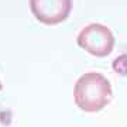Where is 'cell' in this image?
I'll use <instances>...</instances> for the list:
<instances>
[{
  "label": "cell",
  "mask_w": 127,
  "mask_h": 127,
  "mask_svg": "<svg viewBox=\"0 0 127 127\" xmlns=\"http://www.w3.org/2000/svg\"><path fill=\"white\" fill-rule=\"evenodd\" d=\"M113 96L107 78L99 72L83 73L75 83V104L86 113H96L110 103Z\"/></svg>",
  "instance_id": "cell-1"
},
{
  "label": "cell",
  "mask_w": 127,
  "mask_h": 127,
  "mask_svg": "<svg viewBox=\"0 0 127 127\" xmlns=\"http://www.w3.org/2000/svg\"><path fill=\"white\" fill-rule=\"evenodd\" d=\"M78 45L93 57L104 58L112 54L114 47V35L112 30L103 24L92 23L82 28L76 37Z\"/></svg>",
  "instance_id": "cell-2"
},
{
  "label": "cell",
  "mask_w": 127,
  "mask_h": 127,
  "mask_svg": "<svg viewBox=\"0 0 127 127\" xmlns=\"http://www.w3.org/2000/svg\"><path fill=\"white\" fill-rule=\"evenodd\" d=\"M32 16L44 26L65 21L72 11V0H30Z\"/></svg>",
  "instance_id": "cell-3"
},
{
  "label": "cell",
  "mask_w": 127,
  "mask_h": 127,
  "mask_svg": "<svg viewBox=\"0 0 127 127\" xmlns=\"http://www.w3.org/2000/svg\"><path fill=\"white\" fill-rule=\"evenodd\" d=\"M1 88H3V86H1V82H0V91H1Z\"/></svg>",
  "instance_id": "cell-4"
}]
</instances>
